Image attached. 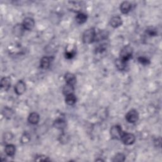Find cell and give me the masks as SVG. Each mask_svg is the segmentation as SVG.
I'll list each match as a JSON object with an SVG mask.
<instances>
[{
    "label": "cell",
    "mask_w": 162,
    "mask_h": 162,
    "mask_svg": "<svg viewBox=\"0 0 162 162\" xmlns=\"http://www.w3.org/2000/svg\"><path fill=\"white\" fill-rule=\"evenodd\" d=\"M108 36V32L106 31H101L98 32V33H96L95 37V41H103L107 39Z\"/></svg>",
    "instance_id": "cell-12"
},
{
    "label": "cell",
    "mask_w": 162,
    "mask_h": 162,
    "mask_svg": "<svg viewBox=\"0 0 162 162\" xmlns=\"http://www.w3.org/2000/svg\"><path fill=\"white\" fill-rule=\"evenodd\" d=\"M125 119L129 123L134 124L139 119V113L136 110H131L127 113L126 116H125Z\"/></svg>",
    "instance_id": "cell-4"
},
{
    "label": "cell",
    "mask_w": 162,
    "mask_h": 162,
    "mask_svg": "<svg viewBox=\"0 0 162 162\" xmlns=\"http://www.w3.org/2000/svg\"><path fill=\"white\" fill-rule=\"evenodd\" d=\"M138 62L144 65H146L149 64L150 62H149V60L146 57H144V56H141V57L138 58Z\"/></svg>",
    "instance_id": "cell-25"
},
{
    "label": "cell",
    "mask_w": 162,
    "mask_h": 162,
    "mask_svg": "<svg viewBox=\"0 0 162 162\" xmlns=\"http://www.w3.org/2000/svg\"><path fill=\"white\" fill-rule=\"evenodd\" d=\"M11 86V80L9 77H3L1 80V87L5 90H8Z\"/></svg>",
    "instance_id": "cell-16"
},
{
    "label": "cell",
    "mask_w": 162,
    "mask_h": 162,
    "mask_svg": "<svg viewBox=\"0 0 162 162\" xmlns=\"http://www.w3.org/2000/svg\"><path fill=\"white\" fill-rule=\"evenodd\" d=\"M24 30L25 29H24L22 24V25L18 24V25H17L14 27L13 32L16 36H21L23 34Z\"/></svg>",
    "instance_id": "cell-19"
},
{
    "label": "cell",
    "mask_w": 162,
    "mask_h": 162,
    "mask_svg": "<svg viewBox=\"0 0 162 162\" xmlns=\"http://www.w3.org/2000/svg\"><path fill=\"white\" fill-rule=\"evenodd\" d=\"M52 62V58L48 56H44L42 58L40 62V67L43 69H48L50 67V64Z\"/></svg>",
    "instance_id": "cell-8"
},
{
    "label": "cell",
    "mask_w": 162,
    "mask_h": 162,
    "mask_svg": "<svg viewBox=\"0 0 162 162\" xmlns=\"http://www.w3.org/2000/svg\"><path fill=\"white\" fill-rule=\"evenodd\" d=\"M22 26L25 30L31 31L32 29H33L35 26L34 20L31 17L26 18L23 20Z\"/></svg>",
    "instance_id": "cell-7"
},
{
    "label": "cell",
    "mask_w": 162,
    "mask_h": 162,
    "mask_svg": "<svg viewBox=\"0 0 162 162\" xmlns=\"http://www.w3.org/2000/svg\"><path fill=\"white\" fill-rule=\"evenodd\" d=\"M124 134V132L120 125H114L110 129V134L113 139H121L122 136Z\"/></svg>",
    "instance_id": "cell-3"
},
{
    "label": "cell",
    "mask_w": 162,
    "mask_h": 162,
    "mask_svg": "<svg viewBox=\"0 0 162 162\" xmlns=\"http://www.w3.org/2000/svg\"><path fill=\"white\" fill-rule=\"evenodd\" d=\"M96 31L93 28H91L85 31L82 35V41L85 44H90L95 41Z\"/></svg>",
    "instance_id": "cell-1"
},
{
    "label": "cell",
    "mask_w": 162,
    "mask_h": 162,
    "mask_svg": "<svg viewBox=\"0 0 162 162\" xmlns=\"http://www.w3.org/2000/svg\"><path fill=\"white\" fill-rule=\"evenodd\" d=\"M122 19L119 16H115L112 18L110 20V25L114 28H117L122 26Z\"/></svg>",
    "instance_id": "cell-10"
},
{
    "label": "cell",
    "mask_w": 162,
    "mask_h": 162,
    "mask_svg": "<svg viewBox=\"0 0 162 162\" xmlns=\"http://www.w3.org/2000/svg\"><path fill=\"white\" fill-rule=\"evenodd\" d=\"M87 15L85 14H83V13L78 14L77 15H76V17H75L76 22H77V23H79V24L84 23L85 22L87 21Z\"/></svg>",
    "instance_id": "cell-17"
},
{
    "label": "cell",
    "mask_w": 162,
    "mask_h": 162,
    "mask_svg": "<svg viewBox=\"0 0 162 162\" xmlns=\"http://www.w3.org/2000/svg\"><path fill=\"white\" fill-rule=\"evenodd\" d=\"M26 90V86L23 80H19L15 86V92L18 95H22Z\"/></svg>",
    "instance_id": "cell-6"
},
{
    "label": "cell",
    "mask_w": 162,
    "mask_h": 162,
    "mask_svg": "<svg viewBox=\"0 0 162 162\" xmlns=\"http://www.w3.org/2000/svg\"><path fill=\"white\" fill-rule=\"evenodd\" d=\"M3 114L5 117L8 119H10L14 114V112L9 108H5L3 111Z\"/></svg>",
    "instance_id": "cell-22"
},
{
    "label": "cell",
    "mask_w": 162,
    "mask_h": 162,
    "mask_svg": "<svg viewBox=\"0 0 162 162\" xmlns=\"http://www.w3.org/2000/svg\"><path fill=\"white\" fill-rule=\"evenodd\" d=\"M75 55V50H72L71 51H67L65 53V57L67 59H71Z\"/></svg>",
    "instance_id": "cell-27"
},
{
    "label": "cell",
    "mask_w": 162,
    "mask_h": 162,
    "mask_svg": "<svg viewBox=\"0 0 162 162\" xmlns=\"http://www.w3.org/2000/svg\"><path fill=\"white\" fill-rule=\"evenodd\" d=\"M105 50H106V46H105V44H101V45H99L96 50L97 53H102Z\"/></svg>",
    "instance_id": "cell-28"
},
{
    "label": "cell",
    "mask_w": 162,
    "mask_h": 162,
    "mask_svg": "<svg viewBox=\"0 0 162 162\" xmlns=\"http://www.w3.org/2000/svg\"><path fill=\"white\" fill-rule=\"evenodd\" d=\"M132 48L130 46H125L121 50L120 53V59L125 62H127L132 58Z\"/></svg>",
    "instance_id": "cell-2"
},
{
    "label": "cell",
    "mask_w": 162,
    "mask_h": 162,
    "mask_svg": "<svg viewBox=\"0 0 162 162\" xmlns=\"http://www.w3.org/2000/svg\"><path fill=\"white\" fill-rule=\"evenodd\" d=\"M15 146L13 144H8L6 146L5 149V151L6 153V155L9 156H14L15 153Z\"/></svg>",
    "instance_id": "cell-15"
},
{
    "label": "cell",
    "mask_w": 162,
    "mask_h": 162,
    "mask_svg": "<svg viewBox=\"0 0 162 162\" xmlns=\"http://www.w3.org/2000/svg\"><path fill=\"white\" fill-rule=\"evenodd\" d=\"M12 138H13V136H12L10 132H6L5 134V136L3 137V140L8 143L9 141H11Z\"/></svg>",
    "instance_id": "cell-26"
},
{
    "label": "cell",
    "mask_w": 162,
    "mask_h": 162,
    "mask_svg": "<svg viewBox=\"0 0 162 162\" xmlns=\"http://www.w3.org/2000/svg\"><path fill=\"white\" fill-rule=\"evenodd\" d=\"M54 127L57 129H60V130H63L66 127V122L63 119H57L54 122L53 124Z\"/></svg>",
    "instance_id": "cell-14"
},
{
    "label": "cell",
    "mask_w": 162,
    "mask_h": 162,
    "mask_svg": "<svg viewBox=\"0 0 162 162\" xmlns=\"http://www.w3.org/2000/svg\"><path fill=\"white\" fill-rule=\"evenodd\" d=\"M30 139H31V137H30V136L29 134L25 133V134H23L21 137V142L23 144H26V143H27L28 142L30 141Z\"/></svg>",
    "instance_id": "cell-24"
},
{
    "label": "cell",
    "mask_w": 162,
    "mask_h": 162,
    "mask_svg": "<svg viewBox=\"0 0 162 162\" xmlns=\"http://www.w3.org/2000/svg\"><path fill=\"white\" fill-rule=\"evenodd\" d=\"M39 158V159H36V161H50V160L48 158V157L45 156H38Z\"/></svg>",
    "instance_id": "cell-30"
},
{
    "label": "cell",
    "mask_w": 162,
    "mask_h": 162,
    "mask_svg": "<svg viewBox=\"0 0 162 162\" xmlns=\"http://www.w3.org/2000/svg\"><path fill=\"white\" fill-rule=\"evenodd\" d=\"M76 101L77 98L74 94H70L66 96L65 102L68 105H70V106L74 105L76 103Z\"/></svg>",
    "instance_id": "cell-18"
},
{
    "label": "cell",
    "mask_w": 162,
    "mask_h": 162,
    "mask_svg": "<svg viewBox=\"0 0 162 162\" xmlns=\"http://www.w3.org/2000/svg\"><path fill=\"white\" fill-rule=\"evenodd\" d=\"M28 121L31 124H37L39 121V115L37 113H31L29 117H28Z\"/></svg>",
    "instance_id": "cell-13"
},
{
    "label": "cell",
    "mask_w": 162,
    "mask_h": 162,
    "mask_svg": "<svg viewBox=\"0 0 162 162\" xmlns=\"http://www.w3.org/2000/svg\"><path fill=\"white\" fill-rule=\"evenodd\" d=\"M65 80L67 84L72 85V86H74L76 83L75 76L72 73H67L65 75Z\"/></svg>",
    "instance_id": "cell-11"
},
{
    "label": "cell",
    "mask_w": 162,
    "mask_h": 162,
    "mask_svg": "<svg viewBox=\"0 0 162 162\" xmlns=\"http://www.w3.org/2000/svg\"><path fill=\"white\" fill-rule=\"evenodd\" d=\"M126 63L127 62H125L124 61L121 60L120 58L117 59L115 62V65L117 67V68L119 70H124L126 68Z\"/></svg>",
    "instance_id": "cell-21"
},
{
    "label": "cell",
    "mask_w": 162,
    "mask_h": 162,
    "mask_svg": "<svg viewBox=\"0 0 162 162\" xmlns=\"http://www.w3.org/2000/svg\"><path fill=\"white\" fill-rule=\"evenodd\" d=\"M121 140L125 145H131L135 142L136 137L132 134L124 132L122 136Z\"/></svg>",
    "instance_id": "cell-5"
},
{
    "label": "cell",
    "mask_w": 162,
    "mask_h": 162,
    "mask_svg": "<svg viewBox=\"0 0 162 162\" xmlns=\"http://www.w3.org/2000/svg\"><path fill=\"white\" fill-rule=\"evenodd\" d=\"M146 34H148L149 36H155L157 34V32L155 29H150L146 31Z\"/></svg>",
    "instance_id": "cell-29"
},
{
    "label": "cell",
    "mask_w": 162,
    "mask_h": 162,
    "mask_svg": "<svg viewBox=\"0 0 162 162\" xmlns=\"http://www.w3.org/2000/svg\"><path fill=\"white\" fill-rule=\"evenodd\" d=\"M132 5L130 2L129 1H124L120 5V11L124 14H127L131 10Z\"/></svg>",
    "instance_id": "cell-9"
},
{
    "label": "cell",
    "mask_w": 162,
    "mask_h": 162,
    "mask_svg": "<svg viewBox=\"0 0 162 162\" xmlns=\"http://www.w3.org/2000/svg\"><path fill=\"white\" fill-rule=\"evenodd\" d=\"M125 156L122 153H118L113 159V161H125Z\"/></svg>",
    "instance_id": "cell-23"
},
{
    "label": "cell",
    "mask_w": 162,
    "mask_h": 162,
    "mask_svg": "<svg viewBox=\"0 0 162 162\" xmlns=\"http://www.w3.org/2000/svg\"><path fill=\"white\" fill-rule=\"evenodd\" d=\"M74 91V86H72V85H70V84H67L63 89V92L65 96L73 94Z\"/></svg>",
    "instance_id": "cell-20"
}]
</instances>
